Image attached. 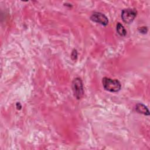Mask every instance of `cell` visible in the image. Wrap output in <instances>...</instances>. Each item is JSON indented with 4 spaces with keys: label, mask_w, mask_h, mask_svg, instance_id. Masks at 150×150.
Segmentation results:
<instances>
[{
    "label": "cell",
    "mask_w": 150,
    "mask_h": 150,
    "mask_svg": "<svg viewBox=\"0 0 150 150\" xmlns=\"http://www.w3.org/2000/svg\"><path fill=\"white\" fill-rule=\"evenodd\" d=\"M102 84L103 88L105 90L112 93L118 92L121 88V84L117 79L104 77L102 79Z\"/></svg>",
    "instance_id": "obj_1"
},
{
    "label": "cell",
    "mask_w": 150,
    "mask_h": 150,
    "mask_svg": "<svg viewBox=\"0 0 150 150\" xmlns=\"http://www.w3.org/2000/svg\"><path fill=\"white\" fill-rule=\"evenodd\" d=\"M72 90L74 96L77 100L82 98L84 94V89L83 82L80 78L76 77L73 80Z\"/></svg>",
    "instance_id": "obj_2"
},
{
    "label": "cell",
    "mask_w": 150,
    "mask_h": 150,
    "mask_svg": "<svg viewBox=\"0 0 150 150\" xmlns=\"http://www.w3.org/2000/svg\"><path fill=\"white\" fill-rule=\"evenodd\" d=\"M137 15V12L135 9L127 8L122 11L121 18L125 23L129 24L132 22Z\"/></svg>",
    "instance_id": "obj_3"
},
{
    "label": "cell",
    "mask_w": 150,
    "mask_h": 150,
    "mask_svg": "<svg viewBox=\"0 0 150 150\" xmlns=\"http://www.w3.org/2000/svg\"><path fill=\"white\" fill-rule=\"evenodd\" d=\"M90 19L92 21L100 23L103 26H106L108 23L107 17L104 14L99 12H94L90 16Z\"/></svg>",
    "instance_id": "obj_4"
},
{
    "label": "cell",
    "mask_w": 150,
    "mask_h": 150,
    "mask_svg": "<svg viewBox=\"0 0 150 150\" xmlns=\"http://www.w3.org/2000/svg\"><path fill=\"white\" fill-rule=\"evenodd\" d=\"M135 110L139 114H142L145 115H149V112L146 106L142 103H138L135 105Z\"/></svg>",
    "instance_id": "obj_5"
},
{
    "label": "cell",
    "mask_w": 150,
    "mask_h": 150,
    "mask_svg": "<svg viewBox=\"0 0 150 150\" xmlns=\"http://www.w3.org/2000/svg\"><path fill=\"white\" fill-rule=\"evenodd\" d=\"M116 30L118 34L121 36H125L127 35V31L124 26L120 22L117 23L116 26Z\"/></svg>",
    "instance_id": "obj_6"
},
{
    "label": "cell",
    "mask_w": 150,
    "mask_h": 150,
    "mask_svg": "<svg viewBox=\"0 0 150 150\" xmlns=\"http://www.w3.org/2000/svg\"><path fill=\"white\" fill-rule=\"evenodd\" d=\"M138 30L139 32H141V33H146L147 31H148V28L147 27H145V26H142L141 28H138Z\"/></svg>",
    "instance_id": "obj_7"
},
{
    "label": "cell",
    "mask_w": 150,
    "mask_h": 150,
    "mask_svg": "<svg viewBox=\"0 0 150 150\" xmlns=\"http://www.w3.org/2000/svg\"><path fill=\"white\" fill-rule=\"evenodd\" d=\"M77 50L74 49L71 53V59L74 60H76L77 59Z\"/></svg>",
    "instance_id": "obj_8"
}]
</instances>
